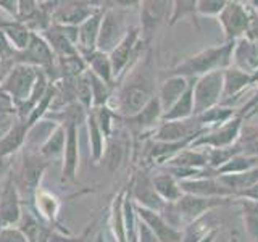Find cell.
Here are the masks:
<instances>
[{
    "label": "cell",
    "mask_w": 258,
    "mask_h": 242,
    "mask_svg": "<svg viewBox=\"0 0 258 242\" xmlns=\"http://www.w3.org/2000/svg\"><path fill=\"white\" fill-rule=\"evenodd\" d=\"M182 194L205 199H234V194L220 183L218 177H200V179L179 181Z\"/></svg>",
    "instance_id": "2e32d148"
},
{
    "label": "cell",
    "mask_w": 258,
    "mask_h": 242,
    "mask_svg": "<svg viewBox=\"0 0 258 242\" xmlns=\"http://www.w3.org/2000/svg\"><path fill=\"white\" fill-rule=\"evenodd\" d=\"M220 231V229H218ZM218 231H215V232H212V234H208L207 237H204L200 242H215L216 240V234H218Z\"/></svg>",
    "instance_id": "9f6ffc18"
},
{
    "label": "cell",
    "mask_w": 258,
    "mask_h": 242,
    "mask_svg": "<svg viewBox=\"0 0 258 242\" xmlns=\"http://www.w3.org/2000/svg\"><path fill=\"white\" fill-rule=\"evenodd\" d=\"M190 81L192 79H185L181 76H168V79L160 86L157 92L163 113H166L184 95V92L187 91L190 86Z\"/></svg>",
    "instance_id": "d4e9b609"
},
{
    "label": "cell",
    "mask_w": 258,
    "mask_h": 242,
    "mask_svg": "<svg viewBox=\"0 0 258 242\" xmlns=\"http://www.w3.org/2000/svg\"><path fill=\"white\" fill-rule=\"evenodd\" d=\"M0 242H29L26 236L15 226H5L0 231Z\"/></svg>",
    "instance_id": "c3c4849f"
},
{
    "label": "cell",
    "mask_w": 258,
    "mask_h": 242,
    "mask_svg": "<svg viewBox=\"0 0 258 242\" xmlns=\"http://www.w3.org/2000/svg\"><path fill=\"white\" fill-rule=\"evenodd\" d=\"M226 0H197V15L199 16H220Z\"/></svg>",
    "instance_id": "bcb514c9"
},
{
    "label": "cell",
    "mask_w": 258,
    "mask_h": 242,
    "mask_svg": "<svg viewBox=\"0 0 258 242\" xmlns=\"http://www.w3.org/2000/svg\"><path fill=\"white\" fill-rule=\"evenodd\" d=\"M37 242H48V232L45 231V232L42 234V237H40V239H39Z\"/></svg>",
    "instance_id": "6f0895ef"
},
{
    "label": "cell",
    "mask_w": 258,
    "mask_h": 242,
    "mask_svg": "<svg viewBox=\"0 0 258 242\" xmlns=\"http://www.w3.org/2000/svg\"><path fill=\"white\" fill-rule=\"evenodd\" d=\"M124 144L121 141H116V142H111L107 149H105V163H107L108 169L110 171H115V169H118L121 166V163H123L124 160Z\"/></svg>",
    "instance_id": "7bdbcfd3"
},
{
    "label": "cell",
    "mask_w": 258,
    "mask_h": 242,
    "mask_svg": "<svg viewBox=\"0 0 258 242\" xmlns=\"http://www.w3.org/2000/svg\"><path fill=\"white\" fill-rule=\"evenodd\" d=\"M141 44L144 40L141 39V28L133 26L129 28L124 39L118 44V47L110 53L113 78L118 79L123 76V73L127 67H131V63L139 60L141 55Z\"/></svg>",
    "instance_id": "9c48e42d"
},
{
    "label": "cell",
    "mask_w": 258,
    "mask_h": 242,
    "mask_svg": "<svg viewBox=\"0 0 258 242\" xmlns=\"http://www.w3.org/2000/svg\"><path fill=\"white\" fill-rule=\"evenodd\" d=\"M258 108V87H256V91H255V94H253V97H250L248 99V102L242 107V110L240 111H237L240 116H244V118H248V115L252 113L253 110H256Z\"/></svg>",
    "instance_id": "f907efd6"
},
{
    "label": "cell",
    "mask_w": 258,
    "mask_h": 242,
    "mask_svg": "<svg viewBox=\"0 0 258 242\" xmlns=\"http://www.w3.org/2000/svg\"><path fill=\"white\" fill-rule=\"evenodd\" d=\"M215 242H221V240H218V239H216V240H215Z\"/></svg>",
    "instance_id": "94428289"
},
{
    "label": "cell",
    "mask_w": 258,
    "mask_h": 242,
    "mask_svg": "<svg viewBox=\"0 0 258 242\" xmlns=\"http://www.w3.org/2000/svg\"><path fill=\"white\" fill-rule=\"evenodd\" d=\"M152 183H153V188H155L160 199L163 200L165 204H174V202H177L184 196L181 191L179 181H177L173 174L165 171V169L158 174H153Z\"/></svg>",
    "instance_id": "4316f807"
},
{
    "label": "cell",
    "mask_w": 258,
    "mask_h": 242,
    "mask_svg": "<svg viewBox=\"0 0 258 242\" xmlns=\"http://www.w3.org/2000/svg\"><path fill=\"white\" fill-rule=\"evenodd\" d=\"M134 208H136L137 218H139L141 221H144L153 231L158 242H181L182 240V231H177V229L171 228V226L161 218V215L158 212L142 208L136 204H134Z\"/></svg>",
    "instance_id": "44dd1931"
},
{
    "label": "cell",
    "mask_w": 258,
    "mask_h": 242,
    "mask_svg": "<svg viewBox=\"0 0 258 242\" xmlns=\"http://www.w3.org/2000/svg\"><path fill=\"white\" fill-rule=\"evenodd\" d=\"M2 228H5V226L2 224V221H0V231H2Z\"/></svg>",
    "instance_id": "91938a15"
},
{
    "label": "cell",
    "mask_w": 258,
    "mask_h": 242,
    "mask_svg": "<svg viewBox=\"0 0 258 242\" xmlns=\"http://www.w3.org/2000/svg\"><path fill=\"white\" fill-rule=\"evenodd\" d=\"M16 108H0V141L12 131L15 123Z\"/></svg>",
    "instance_id": "7dc6e473"
},
{
    "label": "cell",
    "mask_w": 258,
    "mask_h": 242,
    "mask_svg": "<svg viewBox=\"0 0 258 242\" xmlns=\"http://www.w3.org/2000/svg\"><path fill=\"white\" fill-rule=\"evenodd\" d=\"M127 29L129 26L126 24V15L119 7L105 8L99 31V40H97V50L110 55L124 39Z\"/></svg>",
    "instance_id": "5b68a950"
},
{
    "label": "cell",
    "mask_w": 258,
    "mask_h": 242,
    "mask_svg": "<svg viewBox=\"0 0 258 242\" xmlns=\"http://www.w3.org/2000/svg\"><path fill=\"white\" fill-rule=\"evenodd\" d=\"M34 196H36V208L39 215L48 221H55L56 213H58V208H60L58 199L42 189H39Z\"/></svg>",
    "instance_id": "ab89813d"
},
{
    "label": "cell",
    "mask_w": 258,
    "mask_h": 242,
    "mask_svg": "<svg viewBox=\"0 0 258 242\" xmlns=\"http://www.w3.org/2000/svg\"><path fill=\"white\" fill-rule=\"evenodd\" d=\"M234 199H205V197H197V196H189V194H184V196L174 202L177 213L181 216V221L184 224V228L189 223L196 221L197 218L204 216L205 213L212 212L215 208H220L231 204Z\"/></svg>",
    "instance_id": "8fae6325"
},
{
    "label": "cell",
    "mask_w": 258,
    "mask_h": 242,
    "mask_svg": "<svg viewBox=\"0 0 258 242\" xmlns=\"http://www.w3.org/2000/svg\"><path fill=\"white\" fill-rule=\"evenodd\" d=\"M224 207L215 208V210H212V212L205 213L204 216L197 218L196 221L189 223L182 229V240L181 242H200L204 237H207L208 234H212V232L220 229L224 223V216H226V213H223Z\"/></svg>",
    "instance_id": "4fadbf2b"
},
{
    "label": "cell",
    "mask_w": 258,
    "mask_h": 242,
    "mask_svg": "<svg viewBox=\"0 0 258 242\" xmlns=\"http://www.w3.org/2000/svg\"><path fill=\"white\" fill-rule=\"evenodd\" d=\"M236 147L239 149V153H242V155L258 158V128L242 126Z\"/></svg>",
    "instance_id": "60d3db41"
},
{
    "label": "cell",
    "mask_w": 258,
    "mask_h": 242,
    "mask_svg": "<svg viewBox=\"0 0 258 242\" xmlns=\"http://www.w3.org/2000/svg\"><path fill=\"white\" fill-rule=\"evenodd\" d=\"M223 71L200 76L194 83V116L220 105L223 100Z\"/></svg>",
    "instance_id": "8992f818"
},
{
    "label": "cell",
    "mask_w": 258,
    "mask_h": 242,
    "mask_svg": "<svg viewBox=\"0 0 258 242\" xmlns=\"http://www.w3.org/2000/svg\"><path fill=\"white\" fill-rule=\"evenodd\" d=\"M64 144H67V128L58 125L55 128V131L50 134V137L44 142V145L40 147L39 153L45 160L55 158L56 155L64 152Z\"/></svg>",
    "instance_id": "8d00e7d4"
},
{
    "label": "cell",
    "mask_w": 258,
    "mask_h": 242,
    "mask_svg": "<svg viewBox=\"0 0 258 242\" xmlns=\"http://www.w3.org/2000/svg\"><path fill=\"white\" fill-rule=\"evenodd\" d=\"M155 95V71L152 67L150 55H147L136 68H133L131 75H127L124 84L118 89L115 95V105L110 108L116 115L129 118L139 113Z\"/></svg>",
    "instance_id": "6da1fadb"
},
{
    "label": "cell",
    "mask_w": 258,
    "mask_h": 242,
    "mask_svg": "<svg viewBox=\"0 0 258 242\" xmlns=\"http://www.w3.org/2000/svg\"><path fill=\"white\" fill-rule=\"evenodd\" d=\"M67 144H64V161H63V181H75L79 165V139L78 126L67 125Z\"/></svg>",
    "instance_id": "cb8c5ba5"
},
{
    "label": "cell",
    "mask_w": 258,
    "mask_h": 242,
    "mask_svg": "<svg viewBox=\"0 0 258 242\" xmlns=\"http://www.w3.org/2000/svg\"><path fill=\"white\" fill-rule=\"evenodd\" d=\"M39 68L37 67H31L26 63H18L8 71L7 78L4 79L0 89L10 95V99L13 100L15 107L20 108L24 103L29 100V97L32 94V89L39 76Z\"/></svg>",
    "instance_id": "3957f363"
},
{
    "label": "cell",
    "mask_w": 258,
    "mask_h": 242,
    "mask_svg": "<svg viewBox=\"0 0 258 242\" xmlns=\"http://www.w3.org/2000/svg\"><path fill=\"white\" fill-rule=\"evenodd\" d=\"M29 126L26 125V121H20L13 126V129L8 133L2 141H0V157H10L13 152L18 150L23 142L26 141Z\"/></svg>",
    "instance_id": "836d02e7"
},
{
    "label": "cell",
    "mask_w": 258,
    "mask_h": 242,
    "mask_svg": "<svg viewBox=\"0 0 258 242\" xmlns=\"http://www.w3.org/2000/svg\"><path fill=\"white\" fill-rule=\"evenodd\" d=\"M16 58H20V63H26L31 67H50L53 65L55 53L52 52L44 36L32 32L28 47L23 52L16 53Z\"/></svg>",
    "instance_id": "ac0fdd59"
},
{
    "label": "cell",
    "mask_w": 258,
    "mask_h": 242,
    "mask_svg": "<svg viewBox=\"0 0 258 242\" xmlns=\"http://www.w3.org/2000/svg\"><path fill=\"white\" fill-rule=\"evenodd\" d=\"M173 2H166V0H150V2H141V39L145 44H149L153 32L158 29L161 23L169 21L171 16Z\"/></svg>",
    "instance_id": "30bf717a"
},
{
    "label": "cell",
    "mask_w": 258,
    "mask_h": 242,
    "mask_svg": "<svg viewBox=\"0 0 258 242\" xmlns=\"http://www.w3.org/2000/svg\"><path fill=\"white\" fill-rule=\"evenodd\" d=\"M0 29L4 31V34L10 40V44L13 45L16 52H23L28 47L32 31H29L26 24L20 23L18 20L10 23H0Z\"/></svg>",
    "instance_id": "4dcf8cb0"
},
{
    "label": "cell",
    "mask_w": 258,
    "mask_h": 242,
    "mask_svg": "<svg viewBox=\"0 0 258 242\" xmlns=\"http://www.w3.org/2000/svg\"><path fill=\"white\" fill-rule=\"evenodd\" d=\"M100 8L102 7H94V4L89 2H64L58 4V7L55 8L52 20L55 21V24H61V26L79 28Z\"/></svg>",
    "instance_id": "5bb4252c"
},
{
    "label": "cell",
    "mask_w": 258,
    "mask_h": 242,
    "mask_svg": "<svg viewBox=\"0 0 258 242\" xmlns=\"http://www.w3.org/2000/svg\"><path fill=\"white\" fill-rule=\"evenodd\" d=\"M133 202L136 205H139L142 208L153 210V212H161V208L165 207V202L160 199L157 194L155 188H153L152 176L145 171H139L137 176L134 177L133 189H131Z\"/></svg>",
    "instance_id": "9a60e30c"
},
{
    "label": "cell",
    "mask_w": 258,
    "mask_h": 242,
    "mask_svg": "<svg viewBox=\"0 0 258 242\" xmlns=\"http://www.w3.org/2000/svg\"><path fill=\"white\" fill-rule=\"evenodd\" d=\"M21 213L20 192L15 184L13 174H10L0 192V221L4 226H15L20 223Z\"/></svg>",
    "instance_id": "e0dca14e"
},
{
    "label": "cell",
    "mask_w": 258,
    "mask_h": 242,
    "mask_svg": "<svg viewBox=\"0 0 258 242\" xmlns=\"http://www.w3.org/2000/svg\"><path fill=\"white\" fill-rule=\"evenodd\" d=\"M87 128H89V142H91V153H92V160L95 163L103 158V153H105V139L107 137L103 136V133L100 131L99 125H97L94 113L91 111L87 115Z\"/></svg>",
    "instance_id": "d590c367"
},
{
    "label": "cell",
    "mask_w": 258,
    "mask_h": 242,
    "mask_svg": "<svg viewBox=\"0 0 258 242\" xmlns=\"http://www.w3.org/2000/svg\"><path fill=\"white\" fill-rule=\"evenodd\" d=\"M237 115V111L234 107H226V105H216V107L210 108L204 113L197 115V119L200 121V125L207 128L208 131L216 129L223 126L224 123H228L229 119H232Z\"/></svg>",
    "instance_id": "f546056e"
},
{
    "label": "cell",
    "mask_w": 258,
    "mask_h": 242,
    "mask_svg": "<svg viewBox=\"0 0 258 242\" xmlns=\"http://www.w3.org/2000/svg\"><path fill=\"white\" fill-rule=\"evenodd\" d=\"M97 242H105V240H103V234H100L99 239H97Z\"/></svg>",
    "instance_id": "680465c9"
},
{
    "label": "cell",
    "mask_w": 258,
    "mask_h": 242,
    "mask_svg": "<svg viewBox=\"0 0 258 242\" xmlns=\"http://www.w3.org/2000/svg\"><path fill=\"white\" fill-rule=\"evenodd\" d=\"M223 100L220 105H226V107H232L234 100H237L242 92H245L250 86H253L252 76L234 67L223 70Z\"/></svg>",
    "instance_id": "ffe728a7"
},
{
    "label": "cell",
    "mask_w": 258,
    "mask_h": 242,
    "mask_svg": "<svg viewBox=\"0 0 258 242\" xmlns=\"http://www.w3.org/2000/svg\"><path fill=\"white\" fill-rule=\"evenodd\" d=\"M237 205L242 210V220H244V228L250 242H258V215H255L240 199H236Z\"/></svg>",
    "instance_id": "b9f144b4"
},
{
    "label": "cell",
    "mask_w": 258,
    "mask_h": 242,
    "mask_svg": "<svg viewBox=\"0 0 258 242\" xmlns=\"http://www.w3.org/2000/svg\"><path fill=\"white\" fill-rule=\"evenodd\" d=\"M161 118H163V108H161L158 97L155 95L153 99L145 105V107L136 113L134 116L124 118L126 125L129 129H133L134 133H153L161 123Z\"/></svg>",
    "instance_id": "d6986e66"
},
{
    "label": "cell",
    "mask_w": 258,
    "mask_h": 242,
    "mask_svg": "<svg viewBox=\"0 0 258 242\" xmlns=\"http://www.w3.org/2000/svg\"><path fill=\"white\" fill-rule=\"evenodd\" d=\"M242 202H244V204L252 210V212L255 213V215H258V202H250V200H245V199H240Z\"/></svg>",
    "instance_id": "db71d44e"
},
{
    "label": "cell",
    "mask_w": 258,
    "mask_h": 242,
    "mask_svg": "<svg viewBox=\"0 0 258 242\" xmlns=\"http://www.w3.org/2000/svg\"><path fill=\"white\" fill-rule=\"evenodd\" d=\"M226 42H236L240 37L245 36V32L252 23V13H250L245 2H226V7L218 16Z\"/></svg>",
    "instance_id": "52a82bcc"
},
{
    "label": "cell",
    "mask_w": 258,
    "mask_h": 242,
    "mask_svg": "<svg viewBox=\"0 0 258 242\" xmlns=\"http://www.w3.org/2000/svg\"><path fill=\"white\" fill-rule=\"evenodd\" d=\"M76 97H78V103L83 105L86 110L92 108V91L86 73L76 78Z\"/></svg>",
    "instance_id": "f6af8a7d"
},
{
    "label": "cell",
    "mask_w": 258,
    "mask_h": 242,
    "mask_svg": "<svg viewBox=\"0 0 258 242\" xmlns=\"http://www.w3.org/2000/svg\"><path fill=\"white\" fill-rule=\"evenodd\" d=\"M7 168H8V160L5 157H0V176L5 173Z\"/></svg>",
    "instance_id": "11a10c76"
},
{
    "label": "cell",
    "mask_w": 258,
    "mask_h": 242,
    "mask_svg": "<svg viewBox=\"0 0 258 242\" xmlns=\"http://www.w3.org/2000/svg\"><path fill=\"white\" fill-rule=\"evenodd\" d=\"M168 168H181V169H207L208 166V150L207 149H194L187 147L168 161L165 165ZM161 166V168H165Z\"/></svg>",
    "instance_id": "484cf974"
},
{
    "label": "cell",
    "mask_w": 258,
    "mask_h": 242,
    "mask_svg": "<svg viewBox=\"0 0 258 242\" xmlns=\"http://www.w3.org/2000/svg\"><path fill=\"white\" fill-rule=\"evenodd\" d=\"M192 18V23L196 24V28L200 31V21L197 15V0H176L173 2L171 16H169L168 26H174L176 23L181 20Z\"/></svg>",
    "instance_id": "e575fe53"
},
{
    "label": "cell",
    "mask_w": 258,
    "mask_h": 242,
    "mask_svg": "<svg viewBox=\"0 0 258 242\" xmlns=\"http://www.w3.org/2000/svg\"><path fill=\"white\" fill-rule=\"evenodd\" d=\"M94 116H95V121L97 125H99L100 131L103 133L105 137H110L111 136V131H113V121L116 118V113L113 111L108 105H105V107H100V108H95Z\"/></svg>",
    "instance_id": "ee69618b"
},
{
    "label": "cell",
    "mask_w": 258,
    "mask_h": 242,
    "mask_svg": "<svg viewBox=\"0 0 258 242\" xmlns=\"http://www.w3.org/2000/svg\"><path fill=\"white\" fill-rule=\"evenodd\" d=\"M234 42L212 45L187 56L169 71V76H181L185 79H199L213 71H223L231 67Z\"/></svg>",
    "instance_id": "7a4b0ae2"
},
{
    "label": "cell",
    "mask_w": 258,
    "mask_h": 242,
    "mask_svg": "<svg viewBox=\"0 0 258 242\" xmlns=\"http://www.w3.org/2000/svg\"><path fill=\"white\" fill-rule=\"evenodd\" d=\"M103 12L105 10L102 7L100 10H97L91 18L86 20L78 28L76 48L83 56H87L97 50V40H99V31H100V24H102V18H103Z\"/></svg>",
    "instance_id": "603a6c76"
},
{
    "label": "cell",
    "mask_w": 258,
    "mask_h": 242,
    "mask_svg": "<svg viewBox=\"0 0 258 242\" xmlns=\"http://www.w3.org/2000/svg\"><path fill=\"white\" fill-rule=\"evenodd\" d=\"M208 133V129L200 125L197 116H192L181 121H161L158 128L152 133V141L179 144V142H194L202 134Z\"/></svg>",
    "instance_id": "277c9868"
},
{
    "label": "cell",
    "mask_w": 258,
    "mask_h": 242,
    "mask_svg": "<svg viewBox=\"0 0 258 242\" xmlns=\"http://www.w3.org/2000/svg\"><path fill=\"white\" fill-rule=\"evenodd\" d=\"M47 168V160L40 153H26L23 157V163L20 166L18 176H16V188L26 194H36L39 191V183Z\"/></svg>",
    "instance_id": "7c38bea8"
},
{
    "label": "cell",
    "mask_w": 258,
    "mask_h": 242,
    "mask_svg": "<svg viewBox=\"0 0 258 242\" xmlns=\"http://www.w3.org/2000/svg\"><path fill=\"white\" fill-rule=\"evenodd\" d=\"M258 166V158L256 157H247L237 153L236 157H232L228 163H224L216 169V177L223 176V174H239V173H245L250 171Z\"/></svg>",
    "instance_id": "f35d334b"
},
{
    "label": "cell",
    "mask_w": 258,
    "mask_h": 242,
    "mask_svg": "<svg viewBox=\"0 0 258 242\" xmlns=\"http://www.w3.org/2000/svg\"><path fill=\"white\" fill-rule=\"evenodd\" d=\"M0 7H2L4 10H7L8 13L18 16V2H13V0H10V2H0Z\"/></svg>",
    "instance_id": "f5cc1de1"
},
{
    "label": "cell",
    "mask_w": 258,
    "mask_h": 242,
    "mask_svg": "<svg viewBox=\"0 0 258 242\" xmlns=\"http://www.w3.org/2000/svg\"><path fill=\"white\" fill-rule=\"evenodd\" d=\"M124 197L126 192H119L115 197L111 207V234L116 242H127L126 237V221H124Z\"/></svg>",
    "instance_id": "d6a6232c"
},
{
    "label": "cell",
    "mask_w": 258,
    "mask_h": 242,
    "mask_svg": "<svg viewBox=\"0 0 258 242\" xmlns=\"http://www.w3.org/2000/svg\"><path fill=\"white\" fill-rule=\"evenodd\" d=\"M84 60L87 63V68L91 70L95 76H99L103 83H107L108 86L113 84V70H111V62H110V55L103 53L100 50H95L91 55L84 56Z\"/></svg>",
    "instance_id": "1f68e13d"
},
{
    "label": "cell",
    "mask_w": 258,
    "mask_h": 242,
    "mask_svg": "<svg viewBox=\"0 0 258 242\" xmlns=\"http://www.w3.org/2000/svg\"><path fill=\"white\" fill-rule=\"evenodd\" d=\"M231 67L253 76L258 71V44L245 37L236 40L232 48Z\"/></svg>",
    "instance_id": "7402d4cb"
},
{
    "label": "cell",
    "mask_w": 258,
    "mask_h": 242,
    "mask_svg": "<svg viewBox=\"0 0 258 242\" xmlns=\"http://www.w3.org/2000/svg\"><path fill=\"white\" fill-rule=\"evenodd\" d=\"M237 199H245V200H250V202H258V183L255 186H252L250 189H247L242 194H239Z\"/></svg>",
    "instance_id": "816d5d0a"
},
{
    "label": "cell",
    "mask_w": 258,
    "mask_h": 242,
    "mask_svg": "<svg viewBox=\"0 0 258 242\" xmlns=\"http://www.w3.org/2000/svg\"><path fill=\"white\" fill-rule=\"evenodd\" d=\"M194 83H196V79L190 81L189 89L184 92L181 99L166 113H163L161 121H181V119H187L194 116Z\"/></svg>",
    "instance_id": "f1b7e54d"
},
{
    "label": "cell",
    "mask_w": 258,
    "mask_h": 242,
    "mask_svg": "<svg viewBox=\"0 0 258 242\" xmlns=\"http://www.w3.org/2000/svg\"><path fill=\"white\" fill-rule=\"evenodd\" d=\"M87 79H89V84H91V91H92V108H100L108 105L110 99H111V86H108L107 83L95 76L94 73L87 68L86 71Z\"/></svg>",
    "instance_id": "74e56055"
},
{
    "label": "cell",
    "mask_w": 258,
    "mask_h": 242,
    "mask_svg": "<svg viewBox=\"0 0 258 242\" xmlns=\"http://www.w3.org/2000/svg\"><path fill=\"white\" fill-rule=\"evenodd\" d=\"M244 126V116H240L239 113L232 119H229L228 123H224L223 126L212 129L205 134H202L197 137L196 141L190 144V147L194 149H228L236 145L239 141V136Z\"/></svg>",
    "instance_id": "ba28073f"
},
{
    "label": "cell",
    "mask_w": 258,
    "mask_h": 242,
    "mask_svg": "<svg viewBox=\"0 0 258 242\" xmlns=\"http://www.w3.org/2000/svg\"><path fill=\"white\" fill-rule=\"evenodd\" d=\"M137 242H158L153 231L139 218H137Z\"/></svg>",
    "instance_id": "681fc988"
},
{
    "label": "cell",
    "mask_w": 258,
    "mask_h": 242,
    "mask_svg": "<svg viewBox=\"0 0 258 242\" xmlns=\"http://www.w3.org/2000/svg\"><path fill=\"white\" fill-rule=\"evenodd\" d=\"M218 179H220V183L223 186H226V188L234 194V199H237L239 194L250 189L252 186H255L258 183V166L250 169V171H245V173L218 176Z\"/></svg>",
    "instance_id": "83f0119b"
}]
</instances>
